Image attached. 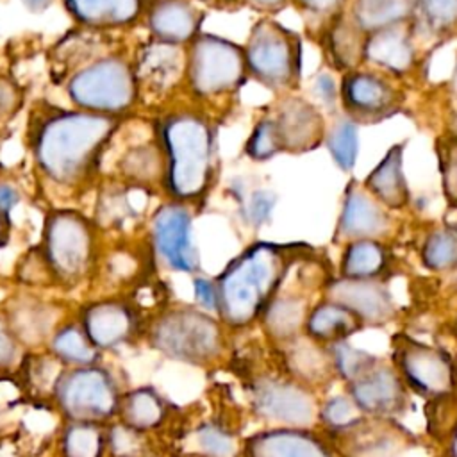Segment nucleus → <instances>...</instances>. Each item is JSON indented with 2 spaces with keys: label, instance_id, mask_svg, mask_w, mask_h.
<instances>
[{
  "label": "nucleus",
  "instance_id": "f257e3e1",
  "mask_svg": "<svg viewBox=\"0 0 457 457\" xmlns=\"http://www.w3.org/2000/svg\"><path fill=\"white\" fill-rule=\"evenodd\" d=\"M114 129L116 120L111 114L87 111L54 116L37 134V162L52 180L77 184L89 175Z\"/></svg>",
  "mask_w": 457,
  "mask_h": 457
},
{
  "label": "nucleus",
  "instance_id": "f03ea898",
  "mask_svg": "<svg viewBox=\"0 0 457 457\" xmlns=\"http://www.w3.org/2000/svg\"><path fill=\"white\" fill-rule=\"evenodd\" d=\"M298 252L300 246L261 243L228 264L218 282V307L225 320L239 325L255 318Z\"/></svg>",
  "mask_w": 457,
  "mask_h": 457
},
{
  "label": "nucleus",
  "instance_id": "7ed1b4c3",
  "mask_svg": "<svg viewBox=\"0 0 457 457\" xmlns=\"http://www.w3.org/2000/svg\"><path fill=\"white\" fill-rule=\"evenodd\" d=\"M170 161V186L180 198L198 196L211 175L212 136L207 123L191 114H179L164 127Z\"/></svg>",
  "mask_w": 457,
  "mask_h": 457
},
{
  "label": "nucleus",
  "instance_id": "20e7f679",
  "mask_svg": "<svg viewBox=\"0 0 457 457\" xmlns=\"http://www.w3.org/2000/svg\"><path fill=\"white\" fill-rule=\"evenodd\" d=\"M245 57L252 75L271 89H287L298 82L302 43L277 21L261 20L252 29Z\"/></svg>",
  "mask_w": 457,
  "mask_h": 457
},
{
  "label": "nucleus",
  "instance_id": "39448f33",
  "mask_svg": "<svg viewBox=\"0 0 457 457\" xmlns=\"http://www.w3.org/2000/svg\"><path fill=\"white\" fill-rule=\"evenodd\" d=\"M70 96L91 112H120L136 98V75L125 61L109 57L80 70L70 82Z\"/></svg>",
  "mask_w": 457,
  "mask_h": 457
},
{
  "label": "nucleus",
  "instance_id": "423d86ee",
  "mask_svg": "<svg viewBox=\"0 0 457 457\" xmlns=\"http://www.w3.org/2000/svg\"><path fill=\"white\" fill-rule=\"evenodd\" d=\"M246 70L245 52L216 36H200L189 52L191 86L200 95H218L237 87Z\"/></svg>",
  "mask_w": 457,
  "mask_h": 457
},
{
  "label": "nucleus",
  "instance_id": "0eeeda50",
  "mask_svg": "<svg viewBox=\"0 0 457 457\" xmlns=\"http://www.w3.org/2000/svg\"><path fill=\"white\" fill-rule=\"evenodd\" d=\"M345 114L355 123H378L400 111L403 96L382 73L352 70L339 86Z\"/></svg>",
  "mask_w": 457,
  "mask_h": 457
},
{
  "label": "nucleus",
  "instance_id": "6e6552de",
  "mask_svg": "<svg viewBox=\"0 0 457 457\" xmlns=\"http://www.w3.org/2000/svg\"><path fill=\"white\" fill-rule=\"evenodd\" d=\"M93 236L86 220L73 212H57L46 225V255L62 278L80 277L91 261Z\"/></svg>",
  "mask_w": 457,
  "mask_h": 457
},
{
  "label": "nucleus",
  "instance_id": "1a4fd4ad",
  "mask_svg": "<svg viewBox=\"0 0 457 457\" xmlns=\"http://www.w3.org/2000/svg\"><path fill=\"white\" fill-rule=\"evenodd\" d=\"M157 345L177 359H209L220 343L216 323L195 311H177L162 318L155 330Z\"/></svg>",
  "mask_w": 457,
  "mask_h": 457
},
{
  "label": "nucleus",
  "instance_id": "9d476101",
  "mask_svg": "<svg viewBox=\"0 0 457 457\" xmlns=\"http://www.w3.org/2000/svg\"><path fill=\"white\" fill-rule=\"evenodd\" d=\"M61 403L73 418L107 416L116 403L114 387L102 370H77L62 378Z\"/></svg>",
  "mask_w": 457,
  "mask_h": 457
},
{
  "label": "nucleus",
  "instance_id": "9b49d317",
  "mask_svg": "<svg viewBox=\"0 0 457 457\" xmlns=\"http://www.w3.org/2000/svg\"><path fill=\"white\" fill-rule=\"evenodd\" d=\"M271 120L275 121L282 152L314 150L327 134L321 112L303 98H286Z\"/></svg>",
  "mask_w": 457,
  "mask_h": 457
},
{
  "label": "nucleus",
  "instance_id": "f8f14e48",
  "mask_svg": "<svg viewBox=\"0 0 457 457\" xmlns=\"http://www.w3.org/2000/svg\"><path fill=\"white\" fill-rule=\"evenodd\" d=\"M391 227L386 207L368 191L350 182L345 191L343 209L336 234L343 239H377Z\"/></svg>",
  "mask_w": 457,
  "mask_h": 457
},
{
  "label": "nucleus",
  "instance_id": "ddd939ff",
  "mask_svg": "<svg viewBox=\"0 0 457 457\" xmlns=\"http://www.w3.org/2000/svg\"><path fill=\"white\" fill-rule=\"evenodd\" d=\"M154 237L157 250L166 262L180 271L196 268V252L191 241L189 214L179 205H168L154 220Z\"/></svg>",
  "mask_w": 457,
  "mask_h": 457
},
{
  "label": "nucleus",
  "instance_id": "4468645a",
  "mask_svg": "<svg viewBox=\"0 0 457 457\" xmlns=\"http://www.w3.org/2000/svg\"><path fill=\"white\" fill-rule=\"evenodd\" d=\"M364 61L393 75L407 73L416 61L411 21L368 34Z\"/></svg>",
  "mask_w": 457,
  "mask_h": 457
},
{
  "label": "nucleus",
  "instance_id": "2eb2a0df",
  "mask_svg": "<svg viewBox=\"0 0 457 457\" xmlns=\"http://www.w3.org/2000/svg\"><path fill=\"white\" fill-rule=\"evenodd\" d=\"M403 146L405 143L393 145L364 182V187L387 209H402L409 204V187L403 175Z\"/></svg>",
  "mask_w": 457,
  "mask_h": 457
},
{
  "label": "nucleus",
  "instance_id": "dca6fc26",
  "mask_svg": "<svg viewBox=\"0 0 457 457\" xmlns=\"http://www.w3.org/2000/svg\"><path fill=\"white\" fill-rule=\"evenodd\" d=\"M200 12L186 0H159L150 11V29L164 43H184L195 37Z\"/></svg>",
  "mask_w": 457,
  "mask_h": 457
},
{
  "label": "nucleus",
  "instance_id": "f3484780",
  "mask_svg": "<svg viewBox=\"0 0 457 457\" xmlns=\"http://www.w3.org/2000/svg\"><path fill=\"white\" fill-rule=\"evenodd\" d=\"M348 16L366 32H377L412 18V0H352Z\"/></svg>",
  "mask_w": 457,
  "mask_h": 457
},
{
  "label": "nucleus",
  "instance_id": "a211bd4d",
  "mask_svg": "<svg viewBox=\"0 0 457 457\" xmlns=\"http://www.w3.org/2000/svg\"><path fill=\"white\" fill-rule=\"evenodd\" d=\"M368 34L362 32L348 12H339L332 18L327 34V46L332 61L341 70H353L364 61V43Z\"/></svg>",
  "mask_w": 457,
  "mask_h": 457
},
{
  "label": "nucleus",
  "instance_id": "6ab92c4d",
  "mask_svg": "<svg viewBox=\"0 0 457 457\" xmlns=\"http://www.w3.org/2000/svg\"><path fill=\"white\" fill-rule=\"evenodd\" d=\"M130 312L116 302L96 303L87 311L86 334L96 346L120 343L130 332Z\"/></svg>",
  "mask_w": 457,
  "mask_h": 457
},
{
  "label": "nucleus",
  "instance_id": "aec40b11",
  "mask_svg": "<svg viewBox=\"0 0 457 457\" xmlns=\"http://www.w3.org/2000/svg\"><path fill=\"white\" fill-rule=\"evenodd\" d=\"M77 20L93 27H114L134 20L141 0H66Z\"/></svg>",
  "mask_w": 457,
  "mask_h": 457
},
{
  "label": "nucleus",
  "instance_id": "412c9836",
  "mask_svg": "<svg viewBox=\"0 0 457 457\" xmlns=\"http://www.w3.org/2000/svg\"><path fill=\"white\" fill-rule=\"evenodd\" d=\"M412 29L439 37L457 29V0H412Z\"/></svg>",
  "mask_w": 457,
  "mask_h": 457
},
{
  "label": "nucleus",
  "instance_id": "4be33fe9",
  "mask_svg": "<svg viewBox=\"0 0 457 457\" xmlns=\"http://www.w3.org/2000/svg\"><path fill=\"white\" fill-rule=\"evenodd\" d=\"M384 264L386 252L377 239H357L346 246L341 270L346 278H371Z\"/></svg>",
  "mask_w": 457,
  "mask_h": 457
},
{
  "label": "nucleus",
  "instance_id": "5701e85b",
  "mask_svg": "<svg viewBox=\"0 0 457 457\" xmlns=\"http://www.w3.org/2000/svg\"><path fill=\"white\" fill-rule=\"evenodd\" d=\"M339 302H346L355 305V309L362 312H380L387 309L386 291L377 282H370L366 278H345L337 282L332 289Z\"/></svg>",
  "mask_w": 457,
  "mask_h": 457
},
{
  "label": "nucleus",
  "instance_id": "b1692460",
  "mask_svg": "<svg viewBox=\"0 0 457 457\" xmlns=\"http://www.w3.org/2000/svg\"><path fill=\"white\" fill-rule=\"evenodd\" d=\"M327 148L336 161V164L343 171H350L357 159L359 137H357V123L350 120L346 114L337 118L325 134Z\"/></svg>",
  "mask_w": 457,
  "mask_h": 457
},
{
  "label": "nucleus",
  "instance_id": "393cba45",
  "mask_svg": "<svg viewBox=\"0 0 457 457\" xmlns=\"http://www.w3.org/2000/svg\"><path fill=\"white\" fill-rule=\"evenodd\" d=\"M179 68H180V54L170 43L154 45L152 48H148V52L141 61L143 79L159 86L170 84L177 75Z\"/></svg>",
  "mask_w": 457,
  "mask_h": 457
},
{
  "label": "nucleus",
  "instance_id": "a878e982",
  "mask_svg": "<svg viewBox=\"0 0 457 457\" xmlns=\"http://www.w3.org/2000/svg\"><path fill=\"white\" fill-rule=\"evenodd\" d=\"M423 261L436 270L457 266V228L441 227L434 230L423 245Z\"/></svg>",
  "mask_w": 457,
  "mask_h": 457
},
{
  "label": "nucleus",
  "instance_id": "bb28decb",
  "mask_svg": "<svg viewBox=\"0 0 457 457\" xmlns=\"http://www.w3.org/2000/svg\"><path fill=\"white\" fill-rule=\"evenodd\" d=\"M443 193L450 207H457V134H445L436 143Z\"/></svg>",
  "mask_w": 457,
  "mask_h": 457
},
{
  "label": "nucleus",
  "instance_id": "cd10ccee",
  "mask_svg": "<svg viewBox=\"0 0 457 457\" xmlns=\"http://www.w3.org/2000/svg\"><path fill=\"white\" fill-rule=\"evenodd\" d=\"M54 348L61 357L73 362H82V364L89 362L95 355V345L91 343V339L71 327L62 330L55 337Z\"/></svg>",
  "mask_w": 457,
  "mask_h": 457
},
{
  "label": "nucleus",
  "instance_id": "c85d7f7f",
  "mask_svg": "<svg viewBox=\"0 0 457 457\" xmlns=\"http://www.w3.org/2000/svg\"><path fill=\"white\" fill-rule=\"evenodd\" d=\"M248 155H252L253 159H270L275 154L282 152V143L275 127V121L271 118H266L262 121L257 123V127L253 129L248 146H246Z\"/></svg>",
  "mask_w": 457,
  "mask_h": 457
},
{
  "label": "nucleus",
  "instance_id": "c756f323",
  "mask_svg": "<svg viewBox=\"0 0 457 457\" xmlns=\"http://www.w3.org/2000/svg\"><path fill=\"white\" fill-rule=\"evenodd\" d=\"M296 396L280 386H262L257 393V402L264 412L275 418L282 420H293L296 418L293 414V405H295Z\"/></svg>",
  "mask_w": 457,
  "mask_h": 457
},
{
  "label": "nucleus",
  "instance_id": "7c9ffc66",
  "mask_svg": "<svg viewBox=\"0 0 457 457\" xmlns=\"http://www.w3.org/2000/svg\"><path fill=\"white\" fill-rule=\"evenodd\" d=\"M127 418L132 427L146 428L155 421H159L161 403L150 391L134 393L127 405Z\"/></svg>",
  "mask_w": 457,
  "mask_h": 457
},
{
  "label": "nucleus",
  "instance_id": "2f4dec72",
  "mask_svg": "<svg viewBox=\"0 0 457 457\" xmlns=\"http://www.w3.org/2000/svg\"><path fill=\"white\" fill-rule=\"evenodd\" d=\"M100 439L91 427L79 425L68 430L64 437V452L68 457H96Z\"/></svg>",
  "mask_w": 457,
  "mask_h": 457
},
{
  "label": "nucleus",
  "instance_id": "473e14b6",
  "mask_svg": "<svg viewBox=\"0 0 457 457\" xmlns=\"http://www.w3.org/2000/svg\"><path fill=\"white\" fill-rule=\"evenodd\" d=\"M127 171L136 179H150L159 171V157L154 148L132 150L123 161Z\"/></svg>",
  "mask_w": 457,
  "mask_h": 457
},
{
  "label": "nucleus",
  "instance_id": "72a5a7b5",
  "mask_svg": "<svg viewBox=\"0 0 457 457\" xmlns=\"http://www.w3.org/2000/svg\"><path fill=\"white\" fill-rule=\"evenodd\" d=\"M198 445L204 448L205 453L214 457H227L232 452L230 437L216 428H204L198 434Z\"/></svg>",
  "mask_w": 457,
  "mask_h": 457
},
{
  "label": "nucleus",
  "instance_id": "f704fd0d",
  "mask_svg": "<svg viewBox=\"0 0 457 457\" xmlns=\"http://www.w3.org/2000/svg\"><path fill=\"white\" fill-rule=\"evenodd\" d=\"M21 102L23 93L16 86V82H12L7 77H0V118L12 116Z\"/></svg>",
  "mask_w": 457,
  "mask_h": 457
},
{
  "label": "nucleus",
  "instance_id": "c9c22d12",
  "mask_svg": "<svg viewBox=\"0 0 457 457\" xmlns=\"http://www.w3.org/2000/svg\"><path fill=\"white\" fill-rule=\"evenodd\" d=\"M275 205V195L271 191H255L248 202V220L255 225L264 223Z\"/></svg>",
  "mask_w": 457,
  "mask_h": 457
},
{
  "label": "nucleus",
  "instance_id": "e433bc0d",
  "mask_svg": "<svg viewBox=\"0 0 457 457\" xmlns=\"http://www.w3.org/2000/svg\"><path fill=\"white\" fill-rule=\"evenodd\" d=\"M298 5L316 18H336L341 12L345 0H296Z\"/></svg>",
  "mask_w": 457,
  "mask_h": 457
},
{
  "label": "nucleus",
  "instance_id": "4c0bfd02",
  "mask_svg": "<svg viewBox=\"0 0 457 457\" xmlns=\"http://www.w3.org/2000/svg\"><path fill=\"white\" fill-rule=\"evenodd\" d=\"M314 93H316V96H318L327 107H334L336 100L339 98V91H337V87H336L332 77L327 75V73H323V75H320V77L316 79V82H314Z\"/></svg>",
  "mask_w": 457,
  "mask_h": 457
},
{
  "label": "nucleus",
  "instance_id": "58836bf2",
  "mask_svg": "<svg viewBox=\"0 0 457 457\" xmlns=\"http://www.w3.org/2000/svg\"><path fill=\"white\" fill-rule=\"evenodd\" d=\"M195 295L196 300L207 307V309H216L218 307V289L205 278H196L195 280Z\"/></svg>",
  "mask_w": 457,
  "mask_h": 457
},
{
  "label": "nucleus",
  "instance_id": "ea45409f",
  "mask_svg": "<svg viewBox=\"0 0 457 457\" xmlns=\"http://www.w3.org/2000/svg\"><path fill=\"white\" fill-rule=\"evenodd\" d=\"M14 341L9 334V330L0 323V366H5L12 361L14 357Z\"/></svg>",
  "mask_w": 457,
  "mask_h": 457
},
{
  "label": "nucleus",
  "instance_id": "a19ab883",
  "mask_svg": "<svg viewBox=\"0 0 457 457\" xmlns=\"http://www.w3.org/2000/svg\"><path fill=\"white\" fill-rule=\"evenodd\" d=\"M18 202V195L9 186H0V214H5Z\"/></svg>",
  "mask_w": 457,
  "mask_h": 457
},
{
  "label": "nucleus",
  "instance_id": "79ce46f5",
  "mask_svg": "<svg viewBox=\"0 0 457 457\" xmlns=\"http://www.w3.org/2000/svg\"><path fill=\"white\" fill-rule=\"evenodd\" d=\"M246 2L257 9H280L289 0H246Z\"/></svg>",
  "mask_w": 457,
  "mask_h": 457
},
{
  "label": "nucleus",
  "instance_id": "37998d69",
  "mask_svg": "<svg viewBox=\"0 0 457 457\" xmlns=\"http://www.w3.org/2000/svg\"><path fill=\"white\" fill-rule=\"evenodd\" d=\"M25 2V5L29 7V9H32V11H41V9H45L52 0H23Z\"/></svg>",
  "mask_w": 457,
  "mask_h": 457
},
{
  "label": "nucleus",
  "instance_id": "c03bdc74",
  "mask_svg": "<svg viewBox=\"0 0 457 457\" xmlns=\"http://www.w3.org/2000/svg\"><path fill=\"white\" fill-rule=\"evenodd\" d=\"M5 239H7V225H5L4 214H0V246L5 243Z\"/></svg>",
  "mask_w": 457,
  "mask_h": 457
},
{
  "label": "nucleus",
  "instance_id": "a18cd8bd",
  "mask_svg": "<svg viewBox=\"0 0 457 457\" xmlns=\"http://www.w3.org/2000/svg\"><path fill=\"white\" fill-rule=\"evenodd\" d=\"M450 93H452V96H453L455 102H457V62H455V70H453L452 82H450Z\"/></svg>",
  "mask_w": 457,
  "mask_h": 457
},
{
  "label": "nucleus",
  "instance_id": "49530a36",
  "mask_svg": "<svg viewBox=\"0 0 457 457\" xmlns=\"http://www.w3.org/2000/svg\"><path fill=\"white\" fill-rule=\"evenodd\" d=\"M204 2H209V4H212V2H216V0H204ZM221 2V0H220Z\"/></svg>",
  "mask_w": 457,
  "mask_h": 457
}]
</instances>
